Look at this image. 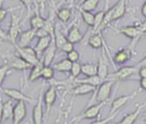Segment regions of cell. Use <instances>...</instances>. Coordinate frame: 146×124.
I'll return each mask as SVG.
<instances>
[{
	"instance_id": "cell-45",
	"label": "cell",
	"mask_w": 146,
	"mask_h": 124,
	"mask_svg": "<svg viewBox=\"0 0 146 124\" xmlns=\"http://www.w3.org/2000/svg\"><path fill=\"white\" fill-rule=\"evenodd\" d=\"M139 85H140V88H141V90H143V91H146V78H140Z\"/></svg>"
},
{
	"instance_id": "cell-16",
	"label": "cell",
	"mask_w": 146,
	"mask_h": 124,
	"mask_svg": "<svg viewBox=\"0 0 146 124\" xmlns=\"http://www.w3.org/2000/svg\"><path fill=\"white\" fill-rule=\"evenodd\" d=\"M97 87L89 84H86V83H80V84H77V86H75L74 87L72 88L71 90V93L77 97V96H84V95H87L90 93H92L96 91Z\"/></svg>"
},
{
	"instance_id": "cell-37",
	"label": "cell",
	"mask_w": 146,
	"mask_h": 124,
	"mask_svg": "<svg viewBox=\"0 0 146 124\" xmlns=\"http://www.w3.org/2000/svg\"><path fill=\"white\" fill-rule=\"evenodd\" d=\"M80 74H82V71H81V64L79 62L73 63V65H72V68H71V70H70V75H71V77L74 78V79H77L80 76Z\"/></svg>"
},
{
	"instance_id": "cell-13",
	"label": "cell",
	"mask_w": 146,
	"mask_h": 124,
	"mask_svg": "<svg viewBox=\"0 0 146 124\" xmlns=\"http://www.w3.org/2000/svg\"><path fill=\"white\" fill-rule=\"evenodd\" d=\"M35 37H36V29L31 27L27 30L22 31L20 33L15 45H17L20 47L29 46V45L31 44V42Z\"/></svg>"
},
{
	"instance_id": "cell-31",
	"label": "cell",
	"mask_w": 146,
	"mask_h": 124,
	"mask_svg": "<svg viewBox=\"0 0 146 124\" xmlns=\"http://www.w3.org/2000/svg\"><path fill=\"white\" fill-rule=\"evenodd\" d=\"M104 15H105V10H101L95 14V21H94V25L92 27V34L98 33V30H99V28L103 23V21H104Z\"/></svg>"
},
{
	"instance_id": "cell-15",
	"label": "cell",
	"mask_w": 146,
	"mask_h": 124,
	"mask_svg": "<svg viewBox=\"0 0 146 124\" xmlns=\"http://www.w3.org/2000/svg\"><path fill=\"white\" fill-rule=\"evenodd\" d=\"M133 51L130 48H124L119 50L113 57V62L116 64L122 65L132 58Z\"/></svg>"
},
{
	"instance_id": "cell-50",
	"label": "cell",
	"mask_w": 146,
	"mask_h": 124,
	"mask_svg": "<svg viewBox=\"0 0 146 124\" xmlns=\"http://www.w3.org/2000/svg\"><path fill=\"white\" fill-rule=\"evenodd\" d=\"M84 1H85V0H80V2H79V4H80V3H83Z\"/></svg>"
},
{
	"instance_id": "cell-49",
	"label": "cell",
	"mask_w": 146,
	"mask_h": 124,
	"mask_svg": "<svg viewBox=\"0 0 146 124\" xmlns=\"http://www.w3.org/2000/svg\"><path fill=\"white\" fill-rule=\"evenodd\" d=\"M108 124H121V123H109Z\"/></svg>"
},
{
	"instance_id": "cell-42",
	"label": "cell",
	"mask_w": 146,
	"mask_h": 124,
	"mask_svg": "<svg viewBox=\"0 0 146 124\" xmlns=\"http://www.w3.org/2000/svg\"><path fill=\"white\" fill-rule=\"evenodd\" d=\"M21 2V3L25 6V8L28 10V12L31 11L32 9V5L34 3L35 0H20Z\"/></svg>"
},
{
	"instance_id": "cell-27",
	"label": "cell",
	"mask_w": 146,
	"mask_h": 124,
	"mask_svg": "<svg viewBox=\"0 0 146 124\" xmlns=\"http://www.w3.org/2000/svg\"><path fill=\"white\" fill-rule=\"evenodd\" d=\"M35 6H36V13L34 14V15H33L30 19V26L32 28L34 29H38L44 27V22H45V19L43 18L38 12V6L37 3H35Z\"/></svg>"
},
{
	"instance_id": "cell-40",
	"label": "cell",
	"mask_w": 146,
	"mask_h": 124,
	"mask_svg": "<svg viewBox=\"0 0 146 124\" xmlns=\"http://www.w3.org/2000/svg\"><path fill=\"white\" fill-rule=\"evenodd\" d=\"M74 44H73L72 42H70V41H68L62 48H61V51H62V52H65L66 54L67 53H68V52H70V51H72L73 50H74Z\"/></svg>"
},
{
	"instance_id": "cell-11",
	"label": "cell",
	"mask_w": 146,
	"mask_h": 124,
	"mask_svg": "<svg viewBox=\"0 0 146 124\" xmlns=\"http://www.w3.org/2000/svg\"><path fill=\"white\" fill-rule=\"evenodd\" d=\"M7 63L9 65V67L14 70H21L24 71L28 69H32L33 65L25 61L22 57H21L17 53L16 55H12L8 58Z\"/></svg>"
},
{
	"instance_id": "cell-26",
	"label": "cell",
	"mask_w": 146,
	"mask_h": 124,
	"mask_svg": "<svg viewBox=\"0 0 146 124\" xmlns=\"http://www.w3.org/2000/svg\"><path fill=\"white\" fill-rule=\"evenodd\" d=\"M54 40H55L56 48L59 51L68 41L67 36L63 35V33L58 27V25H56V29H55V33H54Z\"/></svg>"
},
{
	"instance_id": "cell-4",
	"label": "cell",
	"mask_w": 146,
	"mask_h": 124,
	"mask_svg": "<svg viewBox=\"0 0 146 124\" xmlns=\"http://www.w3.org/2000/svg\"><path fill=\"white\" fill-rule=\"evenodd\" d=\"M14 48L15 50V52L21 57H22L25 61H27L33 66L36 65L41 62V59L37 55V52L34 50V48H32L30 46L20 47L17 45H14Z\"/></svg>"
},
{
	"instance_id": "cell-23",
	"label": "cell",
	"mask_w": 146,
	"mask_h": 124,
	"mask_svg": "<svg viewBox=\"0 0 146 124\" xmlns=\"http://www.w3.org/2000/svg\"><path fill=\"white\" fill-rule=\"evenodd\" d=\"M72 65H73V63L68 58H65L54 63L53 68L55 69V70L60 73H70Z\"/></svg>"
},
{
	"instance_id": "cell-44",
	"label": "cell",
	"mask_w": 146,
	"mask_h": 124,
	"mask_svg": "<svg viewBox=\"0 0 146 124\" xmlns=\"http://www.w3.org/2000/svg\"><path fill=\"white\" fill-rule=\"evenodd\" d=\"M7 14H8V9H5L3 7H1V10H0V21H3Z\"/></svg>"
},
{
	"instance_id": "cell-1",
	"label": "cell",
	"mask_w": 146,
	"mask_h": 124,
	"mask_svg": "<svg viewBox=\"0 0 146 124\" xmlns=\"http://www.w3.org/2000/svg\"><path fill=\"white\" fill-rule=\"evenodd\" d=\"M114 81H113V80H106L99 87H98V88L94 92V96L92 98V99L90 100V102L88 103L86 107L91 106L92 103L94 100L96 102H98V103L108 101L110 97V95H111Z\"/></svg>"
},
{
	"instance_id": "cell-34",
	"label": "cell",
	"mask_w": 146,
	"mask_h": 124,
	"mask_svg": "<svg viewBox=\"0 0 146 124\" xmlns=\"http://www.w3.org/2000/svg\"><path fill=\"white\" fill-rule=\"evenodd\" d=\"M55 75V69L53 67L50 66H45L44 65L42 69V73H41V78L44 79V81H51L54 78Z\"/></svg>"
},
{
	"instance_id": "cell-51",
	"label": "cell",
	"mask_w": 146,
	"mask_h": 124,
	"mask_svg": "<svg viewBox=\"0 0 146 124\" xmlns=\"http://www.w3.org/2000/svg\"><path fill=\"white\" fill-rule=\"evenodd\" d=\"M145 122L146 123V112H145Z\"/></svg>"
},
{
	"instance_id": "cell-7",
	"label": "cell",
	"mask_w": 146,
	"mask_h": 124,
	"mask_svg": "<svg viewBox=\"0 0 146 124\" xmlns=\"http://www.w3.org/2000/svg\"><path fill=\"white\" fill-rule=\"evenodd\" d=\"M108 101L105 102H101V103H98L96 105H92L89 107H86L85 111L78 116L76 118H74L75 121H81V120H92V119H95L97 117H99L100 115V111L103 109V107H104L107 105Z\"/></svg>"
},
{
	"instance_id": "cell-33",
	"label": "cell",
	"mask_w": 146,
	"mask_h": 124,
	"mask_svg": "<svg viewBox=\"0 0 146 124\" xmlns=\"http://www.w3.org/2000/svg\"><path fill=\"white\" fill-rule=\"evenodd\" d=\"M99 2H100V0H85L83 3L79 4V8L92 12L94 9H96Z\"/></svg>"
},
{
	"instance_id": "cell-47",
	"label": "cell",
	"mask_w": 146,
	"mask_h": 124,
	"mask_svg": "<svg viewBox=\"0 0 146 124\" xmlns=\"http://www.w3.org/2000/svg\"><path fill=\"white\" fill-rule=\"evenodd\" d=\"M141 13H142V15L144 16V18L146 20V0H145V2L144 3V4L142 5V8H141Z\"/></svg>"
},
{
	"instance_id": "cell-32",
	"label": "cell",
	"mask_w": 146,
	"mask_h": 124,
	"mask_svg": "<svg viewBox=\"0 0 146 124\" xmlns=\"http://www.w3.org/2000/svg\"><path fill=\"white\" fill-rule=\"evenodd\" d=\"M56 16L57 18L63 23L68 22L71 18V9L69 8H62L56 11Z\"/></svg>"
},
{
	"instance_id": "cell-38",
	"label": "cell",
	"mask_w": 146,
	"mask_h": 124,
	"mask_svg": "<svg viewBox=\"0 0 146 124\" xmlns=\"http://www.w3.org/2000/svg\"><path fill=\"white\" fill-rule=\"evenodd\" d=\"M118 114H119V112L115 113V114H113V115H108L107 117H105V118H104V119H98L97 121L92 123L91 124H108L109 123H110V122H111Z\"/></svg>"
},
{
	"instance_id": "cell-43",
	"label": "cell",
	"mask_w": 146,
	"mask_h": 124,
	"mask_svg": "<svg viewBox=\"0 0 146 124\" xmlns=\"http://www.w3.org/2000/svg\"><path fill=\"white\" fill-rule=\"evenodd\" d=\"M138 75L140 78H146V66L139 68Z\"/></svg>"
},
{
	"instance_id": "cell-20",
	"label": "cell",
	"mask_w": 146,
	"mask_h": 124,
	"mask_svg": "<svg viewBox=\"0 0 146 124\" xmlns=\"http://www.w3.org/2000/svg\"><path fill=\"white\" fill-rule=\"evenodd\" d=\"M145 105H146V100L144 104L138 105L137 109H136L133 112H132V113H130V114L126 115V116H125V117H123V118H122L119 123L121 124H134L135 123H136V121L138 120L139 117L140 116V114H141V112H142L143 109L145 107Z\"/></svg>"
},
{
	"instance_id": "cell-2",
	"label": "cell",
	"mask_w": 146,
	"mask_h": 124,
	"mask_svg": "<svg viewBox=\"0 0 146 124\" xmlns=\"http://www.w3.org/2000/svg\"><path fill=\"white\" fill-rule=\"evenodd\" d=\"M146 32V23L143 25L142 27L139 26H126L123 27L120 29L119 33L121 34H123L127 38H129L130 39L133 40L131 44V47H129L133 51L138 44V41L140 39L142 35Z\"/></svg>"
},
{
	"instance_id": "cell-18",
	"label": "cell",
	"mask_w": 146,
	"mask_h": 124,
	"mask_svg": "<svg viewBox=\"0 0 146 124\" xmlns=\"http://www.w3.org/2000/svg\"><path fill=\"white\" fill-rule=\"evenodd\" d=\"M56 50H57V48H56V43H55V40H54V37H53L51 44L50 45V46L46 49V51L43 54L42 63H44V65L50 66V65L52 64V63L54 61V58H55V56H56Z\"/></svg>"
},
{
	"instance_id": "cell-30",
	"label": "cell",
	"mask_w": 146,
	"mask_h": 124,
	"mask_svg": "<svg viewBox=\"0 0 146 124\" xmlns=\"http://www.w3.org/2000/svg\"><path fill=\"white\" fill-rule=\"evenodd\" d=\"M79 11H80V14L84 22L88 27H92L94 25V21H95V14H92L91 11H87V10L82 9L80 8H79Z\"/></svg>"
},
{
	"instance_id": "cell-29",
	"label": "cell",
	"mask_w": 146,
	"mask_h": 124,
	"mask_svg": "<svg viewBox=\"0 0 146 124\" xmlns=\"http://www.w3.org/2000/svg\"><path fill=\"white\" fill-rule=\"evenodd\" d=\"M81 71L85 76H92L98 75V64L86 63L81 64Z\"/></svg>"
},
{
	"instance_id": "cell-19",
	"label": "cell",
	"mask_w": 146,
	"mask_h": 124,
	"mask_svg": "<svg viewBox=\"0 0 146 124\" xmlns=\"http://www.w3.org/2000/svg\"><path fill=\"white\" fill-rule=\"evenodd\" d=\"M14 107L12 99L2 102L1 103V117H2V123H4L5 121L9 120L13 117L14 113Z\"/></svg>"
},
{
	"instance_id": "cell-6",
	"label": "cell",
	"mask_w": 146,
	"mask_h": 124,
	"mask_svg": "<svg viewBox=\"0 0 146 124\" xmlns=\"http://www.w3.org/2000/svg\"><path fill=\"white\" fill-rule=\"evenodd\" d=\"M43 100H44V106H45L44 115H45L46 118H48V117L52 110V107L56 100V85L54 82L50 83L49 88L44 93Z\"/></svg>"
},
{
	"instance_id": "cell-36",
	"label": "cell",
	"mask_w": 146,
	"mask_h": 124,
	"mask_svg": "<svg viewBox=\"0 0 146 124\" xmlns=\"http://www.w3.org/2000/svg\"><path fill=\"white\" fill-rule=\"evenodd\" d=\"M13 70L14 69H12L7 63L1 66V68H0V83H1V86L3 85L5 78L8 75H9L13 72Z\"/></svg>"
},
{
	"instance_id": "cell-39",
	"label": "cell",
	"mask_w": 146,
	"mask_h": 124,
	"mask_svg": "<svg viewBox=\"0 0 146 124\" xmlns=\"http://www.w3.org/2000/svg\"><path fill=\"white\" fill-rule=\"evenodd\" d=\"M80 53L76 51V50H73L72 51L67 53V58L68 60H70L72 63H76L80 60Z\"/></svg>"
},
{
	"instance_id": "cell-21",
	"label": "cell",
	"mask_w": 146,
	"mask_h": 124,
	"mask_svg": "<svg viewBox=\"0 0 146 124\" xmlns=\"http://www.w3.org/2000/svg\"><path fill=\"white\" fill-rule=\"evenodd\" d=\"M67 38L68 39V41L72 42L73 44H79L84 38L83 34L81 33L80 30V27H79V25L78 24H74L69 31L68 32V34H67Z\"/></svg>"
},
{
	"instance_id": "cell-5",
	"label": "cell",
	"mask_w": 146,
	"mask_h": 124,
	"mask_svg": "<svg viewBox=\"0 0 146 124\" xmlns=\"http://www.w3.org/2000/svg\"><path fill=\"white\" fill-rule=\"evenodd\" d=\"M21 33V17L12 13L10 15V25L7 33L8 40L10 41L13 45H15Z\"/></svg>"
},
{
	"instance_id": "cell-48",
	"label": "cell",
	"mask_w": 146,
	"mask_h": 124,
	"mask_svg": "<svg viewBox=\"0 0 146 124\" xmlns=\"http://www.w3.org/2000/svg\"><path fill=\"white\" fill-rule=\"evenodd\" d=\"M66 3L69 6V8H71V7L74 6V4L75 3V0H66Z\"/></svg>"
},
{
	"instance_id": "cell-24",
	"label": "cell",
	"mask_w": 146,
	"mask_h": 124,
	"mask_svg": "<svg viewBox=\"0 0 146 124\" xmlns=\"http://www.w3.org/2000/svg\"><path fill=\"white\" fill-rule=\"evenodd\" d=\"M103 82H104V81L100 78V76L98 75H92V76H86V78H84V79H75V84L86 83V84L94 86L96 87H99Z\"/></svg>"
},
{
	"instance_id": "cell-9",
	"label": "cell",
	"mask_w": 146,
	"mask_h": 124,
	"mask_svg": "<svg viewBox=\"0 0 146 124\" xmlns=\"http://www.w3.org/2000/svg\"><path fill=\"white\" fill-rule=\"evenodd\" d=\"M44 83L42 84L41 90L39 93V95L38 97L37 102L33 109V124H43L44 120V111H43V90H44Z\"/></svg>"
},
{
	"instance_id": "cell-17",
	"label": "cell",
	"mask_w": 146,
	"mask_h": 124,
	"mask_svg": "<svg viewBox=\"0 0 146 124\" xmlns=\"http://www.w3.org/2000/svg\"><path fill=\"white\" fill-rule=\"evenodd\" d=\"M54 36L51 35H48L46 37H43V38H39L38 39V42L34 47V50L37 52V55L38 56V57H42L44 52L46 51V49L50 46V45L52 42Z\"/></svg>"
},
{
	"instance_id": "cell-46",
	"label": "cell",
	"mask_w": 146,
	"mask_h": 124,
	"mask_svg": "<svg viewBox=\"0 0 146 124\" xmlns=\"http://www.w3.org/2000/svg\"><path fill=\"white\" fill-rule=\"evenodd\" d=\"M135 65L138 68H140V67H143V66H146V57H145L143 59H141L139 62H138Z\"/></svg>"
},
{
	"instance_id": "cell-35",
	"label": "cell",
	"mask_w": 146,
	"mask_h": 124,
	"mask_svg": "<svg viewBox=\"0 0 146 124\" xmlns=\"http://www.w3.org/2000/svg\"><path fill=\"white\" fill-rule=\"evenodd\" d=\"M43 27L49 33L50 35L54 36L55 29H56V24H55V21L53 20L52 15H50V17L45 19V22H44V25Z\"/></svg>"
},
{
	"instance_id": "cell-3",
	"label": "cell",
	"mask_w": 146,
	"mask_h": 124,
	"mask_svg": "<svg viewBox=\"0 0 146 124\" xmlns=\"http://www.w3.org/2000/svg\"><path fill=\"white\" fill-rule=\"evenodd\" d=\"M139 72V68L134 66H122L118 69L115 73L109 75L108 80H113L117 81H123L131 79L134 75Z\"/></svg>"
},
{
	"instance_id": "cell-28",
	"label": "cell",
	"mask_w": 146,
	"mask_h": 124,
	"mask_svg": "<svg viewBox=\"0 0 146 124\" xmlns=\"http://www.w3.org/2000/svg\"><path fill=\"white\" fill-rule=\"evenodd\" d=\"M43 67H44V63L42 62H40L39 63L36 64V65H33L32 67L30 74L28 75V81L30 82H34L41 78V73H42Z\"/></svg>"
},
{
	"instance_id": "cell-12",
	"label": "cell",
	"mask_w": 146,
	"mask_h": 124,
	"mask_svg": "<svg viewBox=\"0 0 146 124\" xmlns=\"http://www.w3.org/2000/svg\"><path fill=\"white\" fill-rule=\"evenodd\" d=\"M27 117L26 102L19 101L15 105L14 113L12 117V124H20Z\"/></svg>"
},
{
	"instance_id": "cell-25",
	"label": "cell",
	"mask_w": 146,
	"mask_h": 124,
	"mask_svg": "<svg viewBox=\"0 0 146 124\" xmlns=\"http://www.w3.org/2000/svg\"><path fill=\"white\" fill-rule=\"evenodd\" d=\"M87 44L93 49H101L104 46V41L101 36V33L91 34V36L87 39Z\"/></svg>"
},
{
	"instance_id": "cell-22",
	"label": "cell",
	"mask_w": 146,
	"mask_h": 124,
	"mask_svg": "<svg viewBox=\"0 0 146 124\" xmlns=\"http://www.w3.org/2000/svg\"><path fill=\"white\" fill-rule=\"evenodd\" d=\"M113 11H114V21L119 20L121 18L127 10V0H119L113 6Z\"/></svg>"
},
{
	"instance_id": "cell-8",
	"label": "cell",
	"mask_w": 146,
	"mask_h": 124,
	"mask_svg": "<svg viewBox=\"0 0 146 124\" xmlns=\"http://www.w3.org/2000/svg\"><path fill=\"white\" fill-rule=\"evenodd\" d=\"M139 93H140V91H135V92H133L131 94L120 96V97L115 99L112 101V104H111V107H110V111L109 112V115H113L115 113L120 112V111L121 110V108H123L130 100H132Z\"/></svg>"
},
{
	"instance_id": "cell-41",
	"label": "cell",
	"mask_w": 146,
	"mask_h": 124,
	"mask_svg": "<svg viewBox=\"0 0 146 124\" xmlns=\"http://www.w3.org/2000/svg\"><path fill=\"white\" fill-rule=\"evenodd\" d=\"M48 35H50L49 33H48L44 27L36 29V37H37L38 39L43 38V37H46V36H48Z\"/></svg>"
},
{
	"instance_id": "cell-14",
	"label": "cell",
	"mask_w": 146,
	"mask_h": 124,
	"mask_svg": "<svg viewBox=\"0 0 146 124\" xmlns=\"http://www.w3.org/2000/svg\"><path fill=\"white\" fill-rule=\"evenodd\" d=\"M98 75L104 81L109 78V63L104 52H102L98 62Z\"/></svg>"
},
{
	"instance_id": "cell-10",
	"label": "cell",
	"mask_w": 146,
	"mask_h": 124,
	"mask_svg": "<svg viewBox=\"0 0 146 124\" xmlns=\"http://www.w3.org/2000/svg\"><path fill=\"white\" fill-rule=\"evenodd\" d=\"M2 93L9 97L10 99L15 100L16 102L19 101H24L28 104H32L33 102V99L30 98L29 96L24 94L21 91L15 88H2Z\"/></svg>"
}]
</instances>
